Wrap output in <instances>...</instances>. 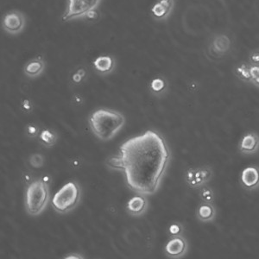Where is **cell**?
<instances>
[{
	"label": "cell",
	"mask_w": 259,
	"mask_h": 259,
	"mask_svg": "<svg viewBox=\"0 0 259 259\" xmlns=\"http://www.w3.org/2000/svg\"><path fill=\"white\" fill-rule=\"evenodd\" d=\"M170 159V149L164 138L150 130L123 143L118 156L110 158L107 165L124 172L133 192L152 195L159 189Z\"/></svg>",
	"instance_id": "cell-1"
},
{
	"label": "cell",
	"mask_w": 259,
	"mask_h": 259,
	"mask_svg": "<svg viewBox=\"0 0 259 259\" xmlns=\"http://www.w3.org/2000/svg\"><path fill=\"white\" fill-rule=\"evenodd\" d=\"M89 124L98 139L101 141H110L124 127L125 118L120 112L100 108L89 117Z\"/></svg>",
	"instance_id": "cell-2"
},
{
	"label": "cell",
	"mask_w": 259,
	"mask_h": 259,
	"mask_svg": "<svg viewBox=\"0 0 259 259\" xmlns=\"http://www.w3.org/2000/svg\"><path fill=\"white\" fill-rule=\"evenodd\" d=\"M50 189L41 179L34 180L25 193V208L31 216H38L47 207L50 201Z\"/></svg>",
	"instance_id": "cell-3"
},
{
	"label": "cell",
	"mask_w": 259,
	"mask_h": 259,
	"mask_svg": "<svg viewBox=\"0 0 259 259\" xmlns=\"http://www.w3.org/2000/svg\"><path fill=\"white\" fill-rule=\"evenodd\" d=\"M81 197V189L78 183L69 182L62 186L52 198V206L59 213H67L75 208Z\"/></svg>",
	"instance_id": "cell-4"
},
{
	"label": "cell",
	"mask_w": 259,
	"mask_h": 259,
	"mask_svg": "<svg viewBox=\"0 0 259 259\" xmlns=\"http://www.w3.org/2000/svg\"><path fill=\"white\" fill-rule=\"evenodd\" d=\"M102 0H68L67 9L62 16L64 22L85 18L89 12L97 11Z\"/></svg>",
	"instance_id": "cell-5"
},
{
	"label": "cell",
	"mask_w": 259,
	"mask_h": 259,
	"mask_svg": "<svg viewBox=\"0 0 259 259\" xmlns=\"http://www.w3.org/2000/svg\"><path fill=\"white\" fill-rule=\"evenodd\" d=\"M213 177V170L209 166L200 168H189L186 171L185 181L189 188L200 189L211 182Z\"/></svg>",
	"instance_id": "cell-6"
},
{
	"label": "cell",
	"mask_w": 259,
	"mask_h": 259,
	"mask_svg": "<svg viewBox=\"0 0 259 259\" xmlns=\"http://www.w3.org/2000/svg\"><path fill=\"white\" fill-rule=\"evenodd\" d=\"M3 30L9 35H19L25 30L26 17L19 11H11L4 16L2 21Z\"/></svg>",
	"instance_id": "cell-7"
},
{
	"label": "cell",
	"mask_w": 259,
	"mask_h": 259,
	"mask_svg": "<svg viewBox=\"0 0 259 259\" xmlns=\"http://www.w3.org/2000/svg\"><path fill=\"white\" fill-rule=\"evenodd\" d=\"M189 250V243L183 235L171 237L164 248L166 256L170 258H181Z\"/></svg>",
	"instance_id": "cell-8"
},
{
	"label": "cell",
	"mask_w": 259,
	"mask_h": 259,
	"mask_svg": "<svg viewBox=\"0 0 259 259\" xmlns=\"http://www.w3.org/2000/svg\"><path fill=\"white\" fill-rule=\"evenodd\" d=\"M240 184L247 191H254L259 189V168L254 165L248 166L242 170Z\"/></svg>",
	"instance_id": "cell-9"
},
{
	"label": "cell",
	"mask_w": 259,
	"mask_h": 259,
	"mask_svg": "<svg viewBox=\"0 0 259 259\" xmlns=\"http://www.w3.org/2000/svg\"><path fill=\"white\" fill-rule=\"evenodd\" d=\"M239 150L240 153L245 156L256 154L259 150V135L254 132L244 134L239 142Z\"/></svg>",
	"instance_id": "cell-10"
},
{
	"label": "cell",
	"mask_w": 259,
	"mask_h": 259,
	"mask_svg": "<svg viewBox=\"0 0 259 259\" xmlns=\"http://www.w3.org/2000/svg\"><path fill=\"white\" fill-rule=\"evenodd\" d=\"M174 8V0H157L150 10L154 19L166 20L170 16Z\"/></svg>",
	"instance_id": "cell-11"
},
{
	"label": "cell",
	"mask_w": 259,
	"mask_h": 259,
	"mask_svg": "<svg viewBox=\"0 0 259 259\" xmlns=\"http://www.w3.org/2000/svg\"><path fill=\"white\" fill-rule=\"evenodd\" d=\"M148 200L144 194H139L130 199L126 205L127 212L132 216L139 217L144 214L148 209Z\"/></svg>",
	"instance_id": "cell-12"
},
{
	"label": "cell",
	"mask_w": 259,
	"mask_h": 259,
	"mask_svg": "<svg viewBox=\"0 0 259 259\" xmlns=\"http://www.w3.org/2000/svg\"><path fill=\"white\" fill-rule=\"evenodd\" d=\"M196 217L203 223L213 222L217 217V210L213 203L203 202L200 204L196 209Z\"/></svg>",
	"instance_id": "cell-13"
},
{
	"label": "cell",
	"mask_w": 259,
	"mask_h": 259,
	"mask_svg": "<svg viewBox=\"0 0 259 259\" xmlns=\"http://www.w3.org/2000/svg\"><path fill=\"white\" fill-rule=\"evenodd\" d=\"M45 70V60L41 56L35 57L27 62L24 67V74L29 78H36L41 75Z\"/></svg>",
	"instance_id": "cell-14"
},
{
	"label": "cell",
	"mask_w": 259,
	"mask_h": 259,
	"mask_svg": "<svg viewBox=\"0 0 259 259\" xmlns=\"http://www.w3.org/2000/svg\"><path fill=\"white\" fill-rule=\"evenodd\" d=\"M93 65L99 74L106 75L114 70L115 60L110 56H99L94 61Z\"/></svg>",
	"instance_id": "cell-15"
},
{
	"label": "cell",
	"mask_w": 259,
	"mask_h": 259,
	"mask_svg": "<svg viewBox=\"0 0 259 259\" xmlns=\"http://www.w3.org/2000/svg\"><path fill=\"white\" fill-rule=\"evenodd\" d=\"M150 90L156 96H162L168 89V84L162 76L155 77L150 82Z\"/></svg>",
	"instance_id": "cell-16"
},
{
	"label": "cell",
	"mask_w": 259,
	"mask_h": 259,
	"mask_svg": "<svg viewBox=\"0 0 259 259\" xmlns=\"http://www.w3.org/2000/svg\"><path fill=\"white\" fill-rule=\"evenodd\" d=\"M39 139L45 146L52 147L57 142V135L51 130L45 129L42 130L39 134Z\"/></svg>",
	"instance_id": "cell-17"
},
{
	"label": "cell",
	"mask_w": 259,
	"mask_h": 259,
	"mask_svg": "<svg viewBox=\"0 0 259 259\" xmlns=\"http://www.w3.org/2000/svg\"><path fill=\"white\" fill-rule=\"evenodd\" d=\"M200 198L203 202L206 203H213L215 200L214 192L212 190V188H210L208 186L204 185L200 189L199 192Z\"/></svg>",
	"instance_id": "cell-18"
},
{
	"label": "cell",
	"mask_w": 259,
	"mask_h": 259,
	"mask_svg": "<svg viewBox=\"0 0 259 259\" xmlns=\"http://www.w3.org/2000/svg\"><path fill=\"white\" fill-rule=\"evenodd\" d=\"M236 74H237V76L239 77V79H241L244 81L250 82L252 80L251 76H250V69L246 65L243 64L236 68Z\"/></svg>",
	"instance_id": "cell-19"
},
{
	"label": "cell",
	"mask_w": 259,
	"mask_h": 259,
	"mask_svg": "<svg viewBox=\"0 0 259 259\" xmlns=\"http://www.w3.org/2000/svg\"><path fill=\"white\" fill-rule=\"evenodd\" d=\"M30 163L34 168H41L45 163V156L41 154H33L30 157Z\"/></svg>",
	"instance_id": "cell-20"
},
{
	"label": "cell",
	"mask_w": 259,
	"mask_h": 259,
	"mask_svg": "<svg viewBox=\"0 0 259 259\" xmlns=\"http://www.w3.org/2000/svg\"><path fill=\"white\" fill-rule=\"evenodd\" d=\"M184 232V227L179 222H174L168 227V233L171 237L183 235Z\"/></svg>",
	"instance_id": "cell-21"
},
{
	"label": "cell",
	"mask_w": 259,
	"mask_h": 259,
	"mask_svg": "<svg viewBox=\"0 0 259 259\" xmlns=\"http://www.w3.org/2000/svg\"><path fill=\"white\" fill-rule=\"evenodd\" d=\"M87 76V71L85 68H80L76 69L73 75H72V81L74 84H80Z\"/></svg>",
	"instance_id": "cell-22"
},
{
	"label": "cell",
	"mask_w": 259,
	"mask_h": 259,
	"mask_svg": "<svg viewBox=\"0 0 259 259\" xmlns=\"http://www.w3.org/2000/svg\"><path fill=\"white\" fill-rule=\"evenodd\" d=\"M26 134L28 137H30L31 139H35L36 137H38L40 134V130L37 125L34 124H29L26 126Z\"/></svg>",
	"instance_id": "cell-23"
},
{
	"label": "cell",
	"mask_w": 259,
	"mask_h": 259,
	"mask_svg": "<svg viewBox=\"0 0 259 259\" xmlns=\"http://www.w3.org/2000/svg\"><path fill=\"white\" fill-rule=\"evenodd\" d=\"M21 109L25 113H30V112H32V102L29 99H25V100H23L22 103H21Z\"/></svg>",
	"instance_id": "cell-24"
},
{
	"label": "cell",
	"mask_w": 259,
	"mask_h": 259,
	"mask_svg": "<svg viewBox=\"0 0 259 259\" xmlns=\"http://www.w3.org/2000/svg\"><path fill=\"white\" fill-rule=\"evenodd\" d=\"M249 69H250V76H251V79H252V80L256 79V78H257V77L259 76L258 65H253V66H251L250 68H249Z\"/></svg>",
	"instance_id": "cell-25"
},
{
	"label": "cell",
	"mask_w": 259,
	"mask_h": 259,
	"mask_svg": "<svg viewBox=\"0 0 259 259\" xmlns=\"http://www.w3.org/2000/svg\"><path fill=\"white\" fill-rule=\"evenodd\" d=\"M98 17H99V14H98L97 11H93V12H89L88 16L85 17V19H89V20H95V19H97Z\"/></svg>",
	"instance_id": "cell-26"
},
{
	"label": "cell",
	"mask_w": 259,
	"mask_h": 259,
	"mask_svg": "<svg viewBox=\"0 0 259 259\" xmlns=\"http://www.w3.org/2000/svg\"><path fill=\"white\" fill-rule=\"evenodd\" d=\"M33 177L31 175L29 174V173H24V183H26V184H30V183H32L33 182Z\"/></svg>",
	"instance_id": "cell-27"
},
{
	"label": "cell",
	"mask_w": 259,
	"mask_h": 259,
	"mask_svg": "<svg viewBox=\"0 0 259 259\" xmlns=\"http://www.w3.org/2000/svg\"><path fill=\"white\" fill-rule=\"evenodd\" d=\"M250 62H252L254 65H258L259 53H254L252 56H250Z\"/></svg>",
	"instance_id": "cell-28"
},
{
	"label": "cell",
	"mask_w": 259,
	"mask_h": 259,
	"mask_svg": "<svg viewBox=\"0 0 259 259\" xmlns=\"http://www.w3.org/2000/svg\"><path fill=\"white\" fill-rule=\"evenodd\" d=\"M82 98L81 96L79 95H75L74 97V103L75 105H80V104L82 103Z\"/></svg>",
	"instance_id": "cell-29"
},
{
	"label": "cell",
	"mask_w": 259,
	"mask_h": 259,
	"mask_svg": "<svg viewBox=\"0 0 259 259\" xmlns=\"http://www.w3.org/2000/svg\"><path fill=\"white\" fill-rule=\"evenodd\" d=\"M80 161L78 159H73L72 160V164H71V167L74 168H79L80 167Z\"/></svg>",
	"instance_id": "cell-30"
},
{
	"label": "cell",
	"mask_w": 259,
	"mask_h": 259,
	"mask_svg": "<svg viewBox=\"0 0 259 259\" xmlns=\"http://www.w3.org/2000/svg\"><path fill=\"white\" fill-rule=\"evenodd\" d=\"M45 183H47L48 185H50V182H51V178L49 176H45L41 178Z\"/></svg>",
	"instance_id": "cell-31"
},
{
	"label": "cell",
	"mask_w": 259,
	"mask_h": 259,
	"mask_svg": "<svg viewBox=\"0 0 259 259\" xmlns=\"http://www.w3.org/2000/svg\"><path fill=\"white\" fill-rule=\"evenodd\" d=\"M250 83H252L254 85H256V87L259 88V76L257 77V78H256V79H254V80H251Z\"/></svg>",
	"instance_id": "cell-32"
}]
</instances>
